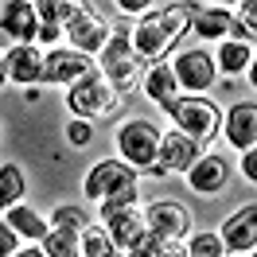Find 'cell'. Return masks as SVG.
<instances>
[{"mask_svg": "<svg viewBox=\"0 0 257 257\" xmlns=\"http://www.w3.org/2000/svg\"><path fill=\"white\" fill-rule=\"evenodd\" d=\"M191 8L195 4H164V8H156L152 16H145L128 32V43H133V51L141 55L145 66L160 63L179 35L191 32Z\"/></svg>", "mask_w": 257, "mask_h": 257, "instance_id": "1", "label": "cell"}, {"mask_svg": "<svg viewBox=\"0 0 257 257\" xmlns=\"http://www.w3.org/2000/svg\"><path fill=\"white\" fill-rule=\"evenodd\" d=\"M128 32H133V28H128L125 20H117V28L109 32L105 47L97 51V70H101V78L109 82L117 94H128L148 70V66L141 63V55L133 51V43H128Z\"/></svg>", "mask_w": 257, "mask_h": 257, "instance_id": "2", "label": "cell"}, {"mask_svg": "<svg viewBox=\"0 0 257 257\" xmlns=\"http://www.w3.org/2000/svg\"><path fill=\"white\" fill-rule=\"evenodd\" d=\"M66 105L74 113V121H90V125H94L97 117H113V113H117L121 94L101 78V70H94V74L78 78L70 90H66Z\"/></svg>", "mask_w": 257, "mask_h": 257, "instance_id": "3", "label": "cell"}, {"mask_svg": "<svg viewBox=\"0 0 257 257\" xmlns=\"http://www.w3.org/2000/svg\"><path fill=\"white\" fill-rule=\"evenodd\" d=\"M117 148H121V164L133 172H148L156 164V148H160V128L152 121H125L117 128Z\"/></svg>", "mask_w": 257, "mask_h": 257, "instance_id": "4", "label": "cell"}, {"mask_svg": "<svg viewBox=\"0 0 257 257\" xmlns=\"http://www.w3.org/2000/svg\"><path fill=\"white\" fill-rule=\"evenodd\" d=\"M168 113H172V121H176V133L191 137V141H199V145L210 141V137L218 133V125H222L218 105L207 101V97H179Z\"/></svg>", "mask_w": 257, "mask_h": 257, "instance_id": "5", "label": "cell"}, {"mask_svg": "<svg viewBox=\"0 0 257 257\" xmlns=\"http://www.w3.org/2000/svg\"><path fill=\"white\" fill-rule=\"evenodd\" d=\"M63 35H66V43H70V51H78V55H90V59H94L97 51L105 47V39H109V24H105V16H101L97 8L78 4V16L63 28Z\"/></svg>", "mask_w": 257, "mask_h": 257, "instance_id": "6", "label": "cell"}, {"mask_svg": "<svg viewBox=\"0 0 257 257\" xmlns=\"http://www.w3.org/2000/svg\"><path fill=\"white\" fill-rule=\"evenodd\" d=\"M39 20H35V4L28 0H4L0 4V47H32Z\"/></svg>", "mask_w": 257, "mask_h": 257, "instance_id": "7", "label": "cell"}, {"mask_svg": "<svg viewBox=\"0 0 257 257\" xmlns=\"http://www.w3.org/2000/svg\"><path fill=\"white\" fill-rule=\"evenodd\" d=\"M97 66L90 55H78V51L70 47H55L43 55V74H39V82H51V86H74L78 78H86V74H94Z\"/></svg>", "mask_w": 257, "mask_h": 257, "instance_id": "8", "label": "cell"}, {"mask_svg": "<svg viewBox=\"0 0 257 257\" xmlns=\"http://www.w3.org/2000/svg\"><path fill=\"white\" fill-rule=\"evenodd\" d=\"M199 141L183 137V133H160V148H156V164L148 168L152 176H172V172H187L195 160H199Z\"/></svg>", "mask_w": 257, "mask_h": 257, "instance_id": "9", "label": "cell"}, {"mask_svg": "<svg viewBox=\"0 0 257 257\" xmlns=\"http://www.w3.org/2000/svg\"><path fill=\"white\" fill-rule=\"evenodd\" d=\"M172 74H176L179 90H191L195 97H203L214 86V59H210L207 51H183V55H176V63H172Z\"/></svg>", "mask_w": 257, "mask_h": 257, "instance_id": "10", "label": "cell"}, {"mask_svg": "<svg viewBox=\"0 0 257 257\" xmlns=\"http://www.w3.org/2000/svg\"><path fill=\"white\" fill-rule=\"evenodd\" d=\"M145 222H148V234L160 241H187V230H191V210L164 199V203H152L145 210Z\"/></svg>", "mask_w": 257, "mask_h": 257, "instance_id": "11", "label": "cell"}, {"mask_svg": "<svg viewBox=\"0 0 257 257\" xmlns=\"http://www.w3.org/2000/svg\"><path fill=\"white\" fill-rule=\"evenodd\" d=\"M128 183H137V172H133L128 164H121L117 156L97 160L94 168H90V176H86V199H109L113 191H121Z\"/></svg>", "mask_w": 257, "mask_h": 257, "instance_id": "12", "label": "cell"}, {"mask_svg": "<svg viewBox=\"0 0 257 257\" xmlns=\"http://www.w3.org/2000/svg\"><path fill=\"white\" fill-rule=\"evenodd\" d=\"M218 238H222L226 253H234V257L253 253V245H257V207L253 203H245L234 218H226V226L218 230Z\"/></svg>", "mask_w": 257, "mask_h": 257, "instance_id": "13", "label": "cell"}, {"mask_svg": "<svg viewBox=\"0 0 257 257\" xmlns=\"http://www.w3.org/2000/svg\"><path fill=\"white\" fill-rule=\"evenodd\" d=\"M226 179H230V164H226L218 152H210V156H199V160L187 168V183H191L199 195H214V191H222Z\"/></svg>", "mask_w": 257, "mask_h": 257, "instance_id": "14", "label": "cell"}, {"mask_svg": "<svg viewBox=\"0 0 257 257\" xmlns=\"http://www.w3.org/2000/svg\"><path fill=\"white\" fill-rule=\"evenodd\" d=\"M105 234H109V241L117 245V253H121V249H133L141 238H148L145 210H141V207H128V210H121V214H113L109 222H105Z\"/></svg>", "mask_w": 257, "mask_h": 257, "instance_id": "15", "label": "cell"}, {"mask_svg": "<svg viewBox=\"0 0 257 257\" xmlns=\"http://www.w3.org/2000/svg\"><path fill=\"white\" fill-rule=\"evenodd\" d=\"M141 86H145V94L160 105V109H172L179 97H183V90H179L176 74H172V63H152L145 70V78H141Z\"/></svg>", "mask_w": 257, "mask_h": 257, "instance_id": "16", "label": "cell"}, {"mask_svg": "<svg viewBox=\"0 0 257 257\" xmlns=\"http://www.w3.org/2000/svg\"><path fill=\"white\" fill-rule=\"evenodd\" d=\"M226 141L238 152L257 145V101H238L230 109V117H226Z\"/></svg>", "mask_w": 257, "mask_h": 257, "instance_id": "17", "label": "cell"}, {"mask_svg": "<svg viewBox=\"0 0 257 257\" xmlns=\"http://www.w3.org/2000/svg\"><path fill=\"white\" fill-rule=\"evenodd\" d=\"M4 74H8V82H16V86H32V82H39V74H43V51L35 47H12L8 55H4Z\"/></svg>", "mask_w": 257, "mask_h": 257, "instance_id": "18", "label": "cell"}, {"mask_svg": "<svg viewBox=\"0 0 257 257\" xmlns=\"http://www.w3.org/2000/svg\"><path fill=\"white\" fill-rule=\"evenodd\" d=\"M234 28V12L222 4H195L191 8V32L199 39H222Z\"/></svg>", "mask_w": 257, "mask_h": 257, "instance_id": "19", "label": "cell"}, {"mask_svg": "<svg viewBox=\"0 0 257 257\" xmlns=\"http://www.w3.org/2000/svg\"><path fill=\"white\" fill-rule=\"evenodd\" d=\"M214 66H218L222 74H241V70H249V66H253V43H234V39H226L222 47H218Z\"/></svg>", "mask_w": 257, "mask_h": 257, "instance_id": "20", "label": "cell"}, {"mask_svg": "<svg viewBox=\"0 0 257 257\" xmlns=\"http://www.w3.org/2000/svg\"><path fill=\"white\" fill-rule=\"evenodd\" d=\"M4 222L12 226L20 238H28V241H43V238H47V230H51V226L43 222V218H39V214H35L32 207H12Z\"/></svg>", "mask_w": 257, "mask_h": 257, "instance_id": "21", "label": "cell"}, {"mask_svg": "<svg viewBox=\"0 0 257 257\" xmlns=\"http://www.w3.org/2000/svg\"><path fill=\"white\" fill-rule=\"evenodd\" d=\"M24 191H28V179L20 172V164H4V168H0V210L20 207Z\"/></svg>", "mask_w": 257, "mask_h": 257, "instance_id": "22", "label": "cell"}, {"mask_svg": "<svg viewBox=\"0 0 257 257\" xmlns=\"http://www.w3.org/2000/svg\"><path fill=\"white\" fill-rule=\"evenodd\" d=\"M78 257H117V245L109 241L105 226H86L78 234Z\"/></svg>", "mask_w": 257, "mask_h": 257, "instance_id": "23", "label": "cell"}, {"mask_svg": "<svg viewBox=\"0 0 257 257\" xmlns=\"http://www.w3.org/2000/svg\"><path fill=\"white\" fill-rule=\"evenodd\" d=\"M74 16H78V4H70V0H39L35 4V20L51 24V28H66Z\"/></svg>", "mask_w": 257, "mask_h": 257, "instance_id": "24", "label": "cell"}, {"mask_svg": "<svg viewBox=\"0 0 257 257\" xmlns=\"http://www.w3.org/2000/svg\"><path fill=\"white\" fill-rule=\"evenodd\" d=\"M47 257H78V234L70 230H47V238L39 245Z\"/></svg>", "mask_w": 257, "mask_h": 257, "instance_id": "25", "label": "cell"}, {"mask_svg": "<svg viewBox=\"0 0 257 257\" xmlns=\"http://www.w3.org/2000/svg\"><path fill=\"white\" fill-rule=\"evenodd\" d=\"M183 245H187V257H226V249H222V238H218L214 230L191 234V238L183 241Z\"/></svg>", "mask_w": 257, "mask_h": 257, "instance_id": "26", "label": "cell"}, {"mask_svg": "<svg viewBox=\"0 0 257 257\" xmlns=\"http://www.w3.org/2000/svg\"><path fill=\"white\" fill-rule=\"evenodd\" d=\"M51 230H70V234H82L86 226H90V218H86V210L82 207H59L55 214H51Z\"/></svg>", "mask_w": 257, "mask_h": 257, "instance_id": "27", "label": "cell"}, {"mask_svg": "<svg viewBox=\"0 0 257 257\" xmlns=\"http://www.w3.org/2000/svg\"><path fill=\"white\" fill-rule=\"evenodd\" d=\"M128 207H137V183H128L121 191H113L109 199H101V222H109L113 214H121Z\"/></svg>", "mask_w": 257, "mask_h": 257, "instance_id": "28", "label": "cell"}, {"mask_svg": "<svg viewBox=\"0 0 257 257\" xmlns=\"http://www.w3.org/2000/svg\"><path fill=\"white\" fill-rule=\"evenodd\" d=\"M90 137H94V125H90V121H70V125H66V141L74 148H86Z\"/></svg>", "mask_w": 257, "mask_h": 257, "instance_id": "29", "label": "cell"}, {"mask_svg": "<svg viewBox=\"0 0 257 257\" xmlns=\"http://www.w3.org/2000/svg\"><path fill=\"white\" fill-rule=\"evenodd\" d=\"M16 249H20V234L0 218V257H12Z\"/></svg>", "mask_w": 257, "mask_h": 257, "instance_id": "30", "label": "cell"}, {"mask_svg": "<svg viewBox=\"0 0 257 257\" xmlns=\"http://www.w3.org/2000/svg\"><path fill=\"white\" fill-rule=\"evenodd\" d=\"M234 24H241L245 32H253V28H257V4H253V0H241V4H238V16H234Z\"/></svg>", "mask_w": 257, "mask_h": 257, "instance_id": "31", "label": "cell"}, {"mask_svg": "<svg viewBox=\"0 0 257 257\" xmlns=\"http://www.w3.org/2000/svg\"><path fill=\"white\" fill-rule=\"evenodd\" d=\"M156 249H160V238L148 234V238H141L133 249H125V257H156Z\"/></svg>", "mask_w": 257, "mask_h": 257, "instance_id": "32", "label": "cell"}, {"mask_svg": "<svg viewBox=\"0 0 257 257\" xmlns=\"http://www.w3.org/2000/svg\"><path fill=\"white\" fill-rule=\"evenodd\" d=\"M241 176L249 179V183L257 179V148H245V152H241Z\"/></svg>", "mask_w": 257, "mask_h": 257, "instance_id": "33", "label": "cell"}, {"mask_svg": "<svg viewBox=\"0 0 257 257\" xmlns=\"http://www.w3.org/2000/svg\"><path fill=\"white\" fill-rule=\"evenodd\" d=\"M156 257H187V245L183 241H160V249H156Z\"/></svg>", "mask_w": 257, "mask_h": 257, "instance_id": "34", "label": "cell"}, {"mask_svg": "<svg viewBox=\"0 0 257 257\" xmlns=\"http://www.w3.org/2000/svg\"><path fill=\"white\" fill-rule=\"evenodd\" d=\"M63 39V28H51V24H39L35 32V43H59Z\"/></svg>", "mask_w": 257, "mask_h": 257, "instance_id": "35", "label": "cell"}, {"mask_svg": "<svg viewBox=\"0 0 257 257\" xmlns=\"http://www.w3.org/2000/svg\"><path fill=\"white\" fill-rule=\"evenodd\" d=\"M141 12H148L145 0H125V4H121V16H141Z\"/></svg>", "mask_w": 257, "mask_h": 257, "instance_id": "36", "label": "cell"}, {"mask_svg": "<svg viewBox=\"0 0 257 257\" xmlns=\"http://www.w3.org/2000/svg\"><path fill=\"white\" fill-rule=\"evenodd\" d=\"M12 257H47V253H43L39 245H28V249H16V253H12Z\"/></svg>", "mask_w": 257, "mask_h": 257, "instance_id": "37", "label": "cell"}, {"mask_svg": "<svg viewBox=\"0 0 257 257\" xmlns=\"http://www.w3.org/2000/svg\"><path fill=\"white\" fill-rule=\"evenodd\" d=\"M4 82H8V74H4V55H0V86H4Z\"/></svg>", "mask_w": 257, "mask_h": 257, "instance_id": "38", "label": "cell"}]
</instances>
